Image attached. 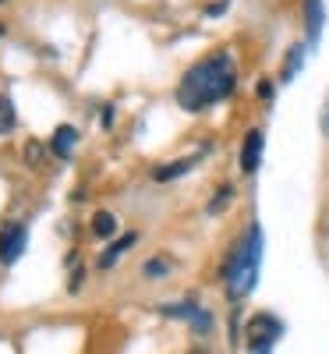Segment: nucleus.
<instances>
[{"label":"nucleus","instance_id":"nucleus-11","mask_svg":"<svg viewBox=\"0 0 329 354\" xmlns=\"http://www.w3.org/2000/svg\"><path fill=\"white\" fill-rule=\"evenodd\" d=\"M93 234H96V238H110V234H117V216L106 213V209H100L93 216Z\"/></svg>","mask_w":329,"mask_h":354},{"label":"nucleus","instance_id":"nucleus-10","mask_svg":"<svg viewBox=\"0 0 329 354\" xmlns=\"http://www.w3.org/2000/svg\"><path fill=\"white\" fill-rule=\"evenodd\" d=\"M305 50H308V43H301V46H290V53H287V64H283V75H280V82H294V75L301 71V64H305Z\"/></svg>","mask_w":329,"mask_h":354},{"label":"nucleus","instance_id":"nucleus-22","mask_svg":"<svg viewBox=\"0 0 329 354\" xmlns=\"http://www.w3.org/2000/svg\"><path fill=\"white\" fill-rule=\"evenodd\" d=\"M0 4H4V0H0Z\"/></svg>","mask_w":329,"mask_h":354},{"label":"nucleus","instance_id":"nucleus-18","mask_svg":"<svg viewBox=\"0 0 329 354\" xmlns=\"http://www.w3.org/2000/svg\"><path fill=\"white\" fill-rule=\"evenodd\" d=\"M25 160H32V163H39V145H28V153H25Z\"/></svg>","mask_w":329,"mask_h":354},{"label":"nucleus","instance_id":"nucleus-4","mask_svg":"<svg viewBox=\"0 0 329 354\" xmlns=\"http://www.w3.org/2000/svg\"><path fill=\"white\" fill-rule=\"evenodd\" d=\"M28 245V230L25 223H8L0 230V262H18V255Z\"/></svg>","mask_w":329,"mask_h":354},{"label":"nucleus","instance_id":"nucleus-12","mask_svg":"<svg viewBox=\"0 0 329 354\" xmlns=\"http://www.w3.org/2000/svg\"><path fill=\"white\" fill-rule=\"evenodd\" d=\"M135 241H138V238H135V234H124V238H121V241H117V245H110V248H106V255L100 259V266H103V270H110V266L117 262V255H121L124 248H131Z\"/></svg>","mask_w":329,"mask_h":354},{"label":"nucleus","instance_id":"nucleus-14","mask_svg":"<svg viewBox=\"0 0 329 354\" xmlns=\"http://www.w3.org/2000/svg\"><path fill=\"white\" fill-rule=\"evenodd\" d=\"M230 195H234V192H230V185H223V188L216 192V198H213V202H209V213H220V209H223V205L230 202Z\"/></svg>","mask_w":329,"mask_h":354},{"label":"nucleus","instance_id":"nucleus-9","mask_svg":"<svg viewBox=\"0 0 329 354\" xmlns=\"http://www.w3.org/2000/svg\"><path fill=\"white\" fill-rule=\"evenodd\" d=\"M195 163H198V156H185V160H177V163H163V167L153 170V177H156V181H173V177L188 174Z\"/></svg>","mask_w":329,"mask_h":354},{"label":"nucleus","instance_id":"nucleus-2","mask_svg":"<svg viewBox=\"0 0 329 354\" xmlns=\"http://www.w3.org/2000/svg\"><path fill=\"white\" fill-rule=\"evenodd\" d=\"M258 266H262V227L252 223L245 230V238L234 245L230 262L223 270V283H227V298L230 301H241L255 290L258 283Z\"/></svg>","mask_w":329,"mask_h":354},{"label":"nucleus","instance_id":"nucleus-13","mask_svg":"<svg viewBox=\"0 0 329 354\" xmlns=\"http://www.w3.org/2000/svg\"><path fill=\"white\" fill-rule=\"evenodd\" d=\"M15 128V103L8 96H0V135H8Z\"/></svg>","mask_w":329,"mask_h":354},{"label":"nucleus","instance_id":"nucleus-8","mask_svg":"<svg viewBox=\"0 0 329 354\" xmlns=\"http://www.w3.org/2000/svg\"><path fill=\"white\" fill-rule=\"evenodd\" d=\"M75 142H78V131L71 128V124H61L53 131V138H50V149L61 156V160H68L71 153H75Z\"/></svg>","mask_w":329,"mask_h":354},{"label":"nucleus","instance_id":"nucleus-20","mask_svg":"<svg viewBox=\"0 0 329 354\" xmlns=\"http://www.w3.org/2000/svg\"><path fill=\"white\" fill-rule=\"evenodd\" d=\"M0 36H4V25H0Z\"/></svg>","mask_w":329,"mask_h":354},{"label":"nucleus","instance_id":"nucleus-17","mask_svg":"<svg viewBox=\"0 0 329 354\" xmlns=\"http://www.w3.org/2000/svg\"><path fill=\"white\" fill-rule=\"evenodd\" d=\"M258 96H262V100H269V96H273V85L262 82V85H258Z\"/></svg>","mask_w":329,"mask_h":354},{"label":"nucleus","instance_id":"nucleus-1","mask_svg":"<svg viewBox=\"0 0 329 354\" xmlns=\"http://www.w3.org/2000/svg\"><path fill=\"white\" fill-rule=\"evenodd\" d=\"M237 85V68H234V57L227 50L209 53L205 61L191 64L177 85V103H181L188 113H198L205 106H213L220 100H227Z\"/></svg>","mask_w":329,"mask_h":354},{"label":"nucleus","instance_id":"nucleus-6","mask_svg":"<svg viewBox=\"0 0 329 354\" xmlns=\"http://www.w3.org/2000/svg\"><path fill=\"white\" fill-rule=\"evenodd\" d=\"M262 145H265L262 131L252 128V131L245 135V145H241V170H245V174H255V170H258V163H262Z\"/></svg>","mask_w":329,"mask_h":354},{"label":"nucleus","instance_id":"nucleus-15","mask_svg":"<svg viewBox=\"0 0 329 354\" xmlns=\"http://www.w3.org/2000/svg\"><path fill=\"white\" fill-rule=\"evenodd\" d=\"M227 4H230V0H216V4H209V8H205V15H223Z\"/></svg>","mask_w":329,"mask_h":354},{"label":"nucleus","instance_id":"nucleus-5","mask_svg":"<svg viewBox=\"0 0 329 354\" xmlns=\"http://www.w3.org/2000/svg\"><path fill=\"white\" fill-rule=\"evenodd\" d=\"M160 312H163V315H173V319L191 322V330H195V333H209V330H213V315H209L205 308H198V305H191V301H185V305H163Z\"/></svg>","mask_w":329,"mask_h":354},{"label":"nucleus","instance_id":"nucleus-3","mask_svg":"<svg viewBox=\"0 0 329 354\" xmlns=\"http://www.w3.org/2000/svg\"><path fill=\"white\" fill-rule=\"evenodd\" d=\"M245 337H248V354H273L276 340L283 337V322L273 312H258L248 319Z\"/></svg>","mask_w":329,"mask_h":354},{"label":"nucleus","instance_id":"nucleus-19","mask_svg":"<svg viewBox=\"0 0 329 354\" xmlns=\"http://www.w3.org/2000/svg\"><path fill=\"white\" fill-rule=\"evenodd\" d=\"M322 131L329 135V106H326V113H322Z\"/></svg>","mask_w":329,"mask_h":354},{"label":"nucleus","instance_id":"nucleus-16","mask_svg":"<svg viewBox=\"0 0 329 354\" xmlns=\"http://www.w3.org/2000/svg\"><path fill=\"white\" fill-rule=\"evenodd\" d=\"M163 270H167V266H163V262H149V266H145V273H149V277H160Z\"/></svg>","mask_w":329,"mask_h":354},{"label":"nucleus","instance_id":"nucleus-21","mask_svg":"<svg viewBox=\"0 0 329 354\" xmlns=\"http://www.w3.org/2000/svg\"><path fill=\"white\" fill-rule=\"evenodd\" d=\"M191 354H198V351H191Z\"/></svg>","mask_w":329,"mask_h":354},{"label":"nucleus","instance_id":"nucleus-7","mask_svg":"<svg viewBox=\"0 0 329 354\" xmlns=\"http://www.w3.org/2000/svg\"><path fill=\"white\" fill-rule=\"evenodd\" d=\"M322 21H326V8H322V0H305V25H308V46H312V50L319 46Z\"/></svg>","mask_w":329,"mask_h":354}]
</instances>
